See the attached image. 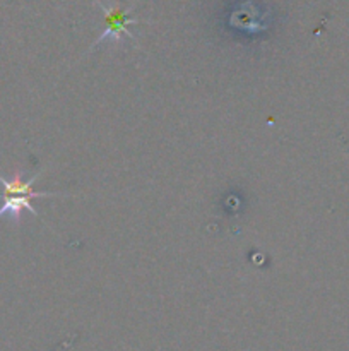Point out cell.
I'll return each mask as SVG.
<instances>
[{
  "mask_svg": "<svg viewBox=\"0 0 349 351\" xmlns=\"http://www.w3.org/2000/svg\"><path fill=\"white\" fill-rule=\"evenodd\" d=\"M38 180V175H34L29 180H24L21 173H17L14 178H5L0 175V185H2V194H0V218H10L16 223H19L21 213L26 209L33 216H38V211L31 204V199L38 197H53V192H34L33 184Z\"/></svg>",
  "mask_w": 349,
  "mask_h": 351,
  "instance_id": "1",
  "label": "cell"
},
{
  "mask_svg": "<svg viewBox=\"0 0 349 351\" xmlns=\"http://www.w3.org/2000/svg\"><path fill=\"white\" fill-rule=\"evenodd\" d=\"M129 17H127L125 14L120 12V10L108 12V27H106L105 33L101 34V38H98L96 43L105 41L108 36H115V40H120V34H127L129 38H132V34L127 31V23H129Z\"/></svg>",
  "mask_w": 349,
  "mask_h": 351,
  "instance_id": "2",
  "label": "cell"
}]
</instances>
